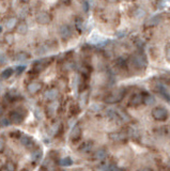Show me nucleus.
Segmentation results:
<instances>
[{
	"instance_id": "obj_22",
	"label": "nucleus",
	"mask_w": 170,
	"mask_h": 171,
	"mask_svg": "<svg viewBox=\"0 0 170 171\" xmlns=\"http://www.w3.org/2000/svg\"><path fill=\"white\" fill-rule=\"evenodd\" d=\"M59 164L61 165V166H64V167H68L71 166V165L73 164V160L71 157H64L62 158V159H60Z\"/></svg>"
},
{
	"instance_id": "obj_37",
	"label": "nucleus",
	"mask_w": 170,
	"mask_h": 171,
	"mask_svg": "<svg viewBox=\"0 0 170 171\" xmlns=\"http://www.w3.org/2000/svg\"><path fill=\"white\" fill-rule=\"evenodd\" d=\"M1 31H2V27L0 26V33H1Z\"/></svg>"
},
{
	"instance_id": "obj_12",
	"label": "nucleus",
	"mask_w": 170,
	"mask_h": 171,
	"mask_svg": "<svg viewBox=\"0 0 170 171\" xmlns=\"http://www.w3.org/2000/svg\"><path fill=\"white\" fill-rule=\"evenodd\" d=\"M58 94H59L58 90L55 88H52V89H48L45 92V97L48 101H55L57 99V96H58Z\"/></svg>"
},
{
	"instance_id": "obj_9",
	"label": "nucleus",
	"mask_w": 170,
	"mask_h": 171,
	"mask_svg": "<svg viewBox=\"0 0 170 171\" xmlns=\"http://www.w3.org/2000/svg\"><path fill=\"white\" fill-rule=\"evenodd\" d=\"M162 20V15H154L152 16V17H150L149 19L145 22V26H148V27H155V26H157L159 23H161Z\"/></svg>"
},
{
	"instance_id": "obj_39",
	"label": "nucleus",
	"mask_w": 170,
	"mask_h": 171,
	"mask_svg": "<svg viewBox=\"0 0 170 171\" xmlns=\"http://www.w3.org/2000/svg\"><path fill=\"white\" fill-rule=\"evenodd\" d=\"M123 1H129V0H123Z\"/></svg>"
},
{
	"instance_id": "obj_30",
	"label": "nucleus",
	"mask_w": 170,
	"mask_h": 171,
	"mask_svg": "<svg viewBox=\"0 0 170 171\" xmlns=\"http://www.w3.org/2000/svg\"><path fill=\"white\" fill-rule=\"evenodd\" d=\"M13 164H11V163H7L5 164V166L2 168V170H14V167L12 166Z\"/></svg>"
},
{
	"instance_id": "obj_31",
	"label": "nucleus",
	"mask_w": 170,
	"mask_h": 171,
	"mask_svg": "<svg viewBox=\"0 0 170 171\" xmlns=\"http://www.w3.org/2000/svg\"><path fill=\"white\" fill-rule=\"evenodd\" d=\"M10 136H11L12 138H21V133H19V132H13V133H11L10 134Z\"/></svg>"
},
{
	"instance_id": "obj_27",
	"label": "nucleus",
	"mask_w": 170,
	"mask_h": 171,
	"mask_svg": "<svg viewBox=\"0 0 170 171\" xmlns=\"http://www.w3.org/2000/svg\"><path fill=\"white\" fill-rule=\"evenodd\" d=\"M87 99H88V93L85 92L84 94H82V96H80V103H82V105H85V104L87 103Z\"/></svg>"
},
{
	"instance_id": "obj_19",
	"label": "nucleus",
	"mask_w": 170,
	"mask_h": 171,
	"mask_svg": "<svg viewBox=\"0 0 170 171\" xmlns=\"http://www.w3.org/2000/svg\"><path fill=\"white\" fill-rule=\"evenodd\" d=\"M145 12L143 9H141V8H136V9L134 10V12H133V16L136 18H142L145 17Z\"/></svg>"
},
{
	"instance_id": "obj_11",
	"label": "nucleus",
	"mask_w": 170,
	"mask_h": 171,
	"mask_svg": "<svg viewBox=\"0 0 170 171\" xmlns=\"http://www.w3.org/2000/svg\"><path fill=\"white\" fill-rule=\"evenodd\" d=\"M82 135V128H80L79 125H75L74 127L72 128V131H71L70 134V137L72 140H77L78 138L80 137Z\"/></svg>"
},
{
	"instance_id": "obj_17",
	"label": "nucleus",
	"mask_w": 170,
	"mask_h": 171,
	"mask_svg": "<svg viewBox=\"0 0 170 171\" xmlns=\"http://www.w3.org/2000/svg\"><path fill=\"white\" fill-rule=\"evenodd\" d=\"M27 30H28V26H27V24L24 23V22H21V23H18L17 25H16V31L19 34H25L26 32H27Z\"/></svg>"
},
{
	"instance_id": "obj_6",
	"label": "nucleus",
	"mask_w": 170,
	"mask_h": 171,
	"mask_svg": "<svg viewBox=\"0 0 170 171\" xmlns=\"http://www.w3.org/2000/svg\"><path fill=\"white\" fill-rule=\"evenodd\" d=\"M52 62L50 61L49 58H46V59H42V60H39V61H36L35 63L33 64V70L36 71V72H41V71H43L44 69H46L48 66V64Z\"/></svg>"
},
{
	"instance_id": "obj_2",
	"label": "nucleus",
	"mask_w": 170,
	"mask_h": 171,
	"mask_svg": "<svg viewBox=\"0 0 170 171\" xmlns=\"http://www.w3.org/2000/svg\"><path fill=\"white\" fill-rule=\"evenodd\" d=\"M131 61H132V64H133L134 68L137 69V70H143V69H145V66L148 65L147 59L141 54L134 55V56L132 57Z\"/></svg>"
},
{
	"instance_id": "obj_38",
	"label": "nucleus",
	"mask_w": 170,
	"mask_h": 171,
	"mask_svg": "<svg viewBox=\"0 0 170 171\" xmlns=\"http://www.w3.org/2000/svg\"><path fill=\"white\" fill-rule=\"evenodd\" d=\"M62 1H64V2H66V1H68V0H62Z\"/></svg>"
},
{
	"instance_id": "obj_16",
	"label": "nucleus",
	"mask_w": 170,
	"mask_h": 171,
	"mask_svg": "<svg viewBox=\"0 0 170 171\" xmlns=\"http://www.w3.org/2000/svg\"><path fill=\"white\" fill-rule=\"evenodd\" d=\"M107 155H108V153H107L106 149H98V150L95 151V153H94V157L98 160L105 159V158L107 157Z\"/></svg>"
},
{
	"instance_id": "obj_23",
	"label": "nucleus",
	"mask_w": 170,
	"mask_h": 171,
	"mask_svg": "<svg viewBox=\"0 0 170 171\" xmlns=\"http://www.w3.org/2000/svg\"><path fill=\"white\" fill-rule=\"evenodd\" d=\"M145 104L149 106L155 104V97L153 96V95H147V96L145 97Z\"/></svg>"
},
{
	"instance_id": "obj_21",
	"label": "nucleus",
	"mask_w": 170,
	"mask_h": 171,
	"mask_svg": "<svg viewBox=\"0 0 170 171\" xmlns=\"http://www.w3.org/2000/svg\"><path fill=\"white\" fill-rule=\"evenodd\" d=\"M42 157V151L41 150H34L33 152H32V156H31V159L33 160V162H38V160L40 159V158Z\"/></svg>"
},
{
	"instance_id": "obj_14",
	"label": "nucleus",
	"mask_w": 170,
	"mask_h": 171,
	"mask_svg": "<svg viewBox=\"0 0 170 171\" xmlns=\"http://www.w3.org/2000/svg\"><path fill=\"white\" fill-rule=\"evenodd\" d=\"M143 102H145V97H143V95L140 94V93L135 94L131 99V104L133 106H138V105H140V104H142Z\"/></svg>"
},
{
	"instance_id": "obj_5",
	"label": "nucleus",
	"mask_w": 170,
	"mask_h": 171,
	"mask_svg": "<svg viewBox=\"0 0 170 171\" xmlns=\"http://www.w3.org/2000/svg\"><path fill=\"white\" fill-rule=\"evenodd\" d=\"M35 20L41 25H47V24L50 23L52 17L47 12H39L35 15Z\"/></svg>"
},
{
	"instance_id": "obj_15",
	"label": "nucleus",
	"mask_w": 170,
	"mask_h": 171,
	"mask_svg": "<svg viewBox=\"0 0 170 171\" xmlns=\"http://www.w3.org/2000/svg\"><path fill=\"white\" fill-rule=\"evenodd\" d=\"M156 89H157V91H158L159 94H161L162 96H163L164 99H166V101H168V102L170 101V94H169V92H168L167 89H166L163 85H157L156 86Z\"/></svg>"
},
{
	"instance_id": "obj_34",
	"label": "nucleus",
	"mask_w": 170,
	"mask_h": 171,
	"mask_svg": "<svg viewBox=\"0 0 170 171\" xmlns=\"http://www.w3.org/2000/svg\"><path fill=\"white\" fill-rule=\"evenodd\" d=\"M3 148H5V140L2 138H0V151H2Z\"/></svg>"
},
{
	"instance_id": "obj_33",
	"label": "nucleus",
	"mask_w": 170,
	"mask_h": 171,
	"mask_svg": "<svg viewBox=\"0 0 170 171\" xmlns=\"http://www.w3.org/2000/svg\"><path fill=\"white\" fill-rule=\"evenodd\" d=\"M10 123H12V122L10 121V119H3L2 121H1V124H2V125H9Z\"/></svg>"
},
{
	"instance_id": "obj_8",
	"label": "nucleus",
	"mask_w": 170,
	"mask_h": 171,
	"mask_svg": "<svg viewBox=\"0 0 170 171\" xmlns=\"http://www.w3.org/2000/svg\"><path fill=\"white\" fill-rule=\"evenodd\" d=\"M19 139H21V143L23 144L24 146H26V148H28V149L33 148L34 141H33V139L30 137V136H28V135H22Z\"/></svg>"
},
{
	"instance_id": "obj_20",
	"label": "nucleus",
	"mask_w": 170,
	"mask_h": 171,
	"mask_svg": "<svg viewBox=\"0 0 170 171\" xmlns=\"http://www.w3.org/2000/svg\"><path fill=\"white\" fill-rule=\"evenodd\" d=\"M13 72H14L13 69L8 68V69H5L2 73H1V75H0V76H1V78H2V79H8V78H10L12 75H13Z\"/></svg>"
},
{
	"instance_id": "obj_25",
	"label": "nucleus",
	"mask_w": 170,
	"mask_h": 171,
	"mask_svg": "<svg viewBox=\"0 0 170 171\" xmlns=\"http://www.w3.org/2000/svg\"><path fill=\"white\" fill-rule=\"evenodd\" d=\"M5 40L8 42V44H10V45H11V44H13V43H14V36L12 35V34L9 33V34H7V35H5Z\"/></svg>"
},
{
	"instance_id": "obj_10",
	"label": "nucleus",
	"mask_w": 170,
	"mask_h": 171,
	"mask_svg": "<svg viewBox=\"0 0 170 171\" xmlns=\"http://www.w3.org/2000/svg\"><path fill=\"white\" fill-rule=\"evenodd\" d=\"M59 33H60V35H61L62 39L66 40V39L70 38L71 34H72V30H71L70 26H68V25H62L61 27H60V29H59Z\"/></svg>"
},
{
	"instance_id": "obj_3",
	"label": "nucleus",
	"mask_w": 170,
	"mask_h": 171,
	"mask_svg": "<svg viewBox=\"0 0 170 171\" xmlns=\"http://www.w3.org/2000/svg\"><path fill=\"white\" fill-rule=\"evenodd\" d=\"M124 89H118V90H115L112 93H110V94H108L106 97H105V103L107 104H115L117 103V102L121 101L123 97V95H124Z\"/></svg>"
},
{
	"instance_id": "obj_36",
	"label": "nucleus",
	"mask_w": 170,
	"mask_h": 171,
	"mask_svg": "<svg viewBox=\"0 0 170 171\" xmlns=\"http://www.w3.org/2000/svg\"><path fill=\"white\" fill-rule=\"evenodd\" d=\"M108 2H110V3H116V2H118V0H107Z\"/></svg>"
},
{
	"instance_id": "obj_4",
	"label": "nucleus",
	"mask_w": 170,
	"mask_h": 171,
	"mask_svg": "<svg viewBox=\"0 0 170 171\" xmlns=\"http://www.w3.org/2000/svg\"><path fill=\"white\" fill-rule=\"evenodd\" d=\"M152 117L155 120H158V121H164V120H167L169 117V112L166 108L164 107H155L152 110Z\"/></svg>"
},
{
	"instance_id": "obj_26",
	"label": "nucleus",
	"mask_w": 170,
	"mask_h": 171,
	"mask_svg": "<svg viewBox=\"0 0 170 171\" xmlns=\"http://www.w3.org/2000/svg\"><path fill=\"white\" fill-rule=\"evenodd\" d=\"M59 126L60 124H55V125L52 126V135H56L57 133H58V131H59Z\"/></svg>"
},
{
	"instance_id": "obj_32",
	"label": "nucleus",
	"mask_w": 170,
	"mask_h": 171,
	"mask_svg": "<svg viewBox=\"0 0 170 171\" xmlns=\"http://www.w3.org/2000/svg\"><path fill=\"white\" fill-rule=\"evenodd\" d=\"M7 62V57L5 55L0 54V63H5Z\"/></svg>"
},
{
	"instance_id": "obj_1",
	"label": "nucleus",
	"mask_w": 170,
	"mask_h": 171,
	"mask_svg": "<svg viewBox=\"0 0 170 171\" xmlns=\"http://www.w3.org/2000/svg\"><path fill=\"white\" fill-rule=\"evenodd\" d=\"M25 117H26V110H24L23 108H18L16 110L11 111L9 115L10 121L14 124H21L24 121Z\"/></svg>"
},
{
	"instance_id": "obj_24",
	"label": "nucleus",
	"mask_w": 170,
	"mask_h": 171,
	"mask_svg": "<svg viewBox=\"0 0 170 171\" xmlns=\"http://www.w3.org/2000/svg\"><path fill=\"white\" fill-rule=\"evenodd\" d=\"M7 28L9 30H12L13 28H16V19H15V18H11L10 20H8Z\"/></svg>"
},
{
	"instance_id": "obj_13",
	"label": "nucleus",
	"mask_w": 170,
	"mask_h": 171,
	"mask_svg": "<svg viewBox=\"0 0 170 171\" xmlns=\"http://www.w3.org/2000/svg\"><path fill=\"white\" fill-rule=\"evenodd\" d=\"M110 139L115 140V141H123L127 138V135L124 133V132H118V133H113L110 134Z\"/></svg>"
},
{
	"instance_id": "obj_7",
	"label": "nucleus",
	"mask_w": 170,
	"mask_h": 171,
	"mask_svg": "<svg viewBox=\"0 0 170 171\" xmlns=\"http://www.w3.org/2000/svg\"><path fill=\"white\" fill-rule=\"evenodd\" d=\"M41 89H42V83L39 82V81H31L27 86V90L30 94H36Z\"/></svg>"
},
{
	"instance_id": "obj_35",
	"label": "nucleus",
	"mask_w": 170,
	"mask_h": 171,
	"mask_svg": "<svg viewBox=\"0 0 170 171\" xmlns=\"http://www.w3.org/2000/svg\"><path fill=\"white\" fill-rule=\"evenodd\" d=\"M24 70H25V66H17V71H18V73H22Z\"/></svg>"
},
{
	"instance_id": "obj_29",
	"label": "nucleus",
	"mask_w": 170,
	"mask_h": 171,
	"mask_svg": "<svg viewBox=\"0 0 170 171\" xmlns=\"http://www.w3.org/2000/svg\"><path fill=\"white\" fill-rule=\"evenodd\" d=\"M166 58H167L168 61H170V43L169 44H167V46H166Z\"/></svg>"
},
{
	"instance_id": "obj_28",
	"label": "nucleus",
	"mask_w": 170,
	"mask_h": 171,
	"mask_svg": "<svg viewBox=\"0 0 170 171\" xmlns=\"http://www.w3.org/2000/svg\"><path fill=\"white\" fill-rule=\"evenodd\" d=\"M82 10H84V12H88L89 11L88 0H84V1H82Z\"/></svg>"
},
{
	"instance_id": "obj_18",
	"label": "nucleus",
	"mask_w": 170,
	"mask_h": 171,
	"mask_svg": "<svg viewBox=\"0 0 170 171\" xmlns=\"http://www.w3.org/2000/svg\"><path fill=\"white\" fill-rule=\"evenodd\" d=\"M93 149V143L91 141H87L80 146V151L84 152V153H89Z\"/></svg>"
}]
</instances>
